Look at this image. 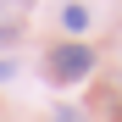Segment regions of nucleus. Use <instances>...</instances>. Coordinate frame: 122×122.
Listing matches in <instances>:
<instances>
[{
    "instance_id": "nucleus-4",
    "label": "nucleus",
    "mask_w": 122,
    "mask_h": 122,
    "mask_svg": "<svg viewBox=\"0 0 122 122\" xmlns=\"http://www.w3.org/2000/svg\"><path fill=\"white\" fill-rule=\"evenodd\" d=\"M50 122H89V117H83V106H56Z\"/></svg>"
},
{
    "instance_id": "nucleus-2",
    "label": "nucleus",
    "mask_w": 122,
    "mask_h": 122,
    "mask_svg": "<svg viewBox=\"0 0 122 122\" xmlns=\"http://www.w3.org/2000/svg\"><path fill=\"white\" fill-rule=\"evenodd\" d=\"M28 11H33V0H0V50L22 39V28H28Z\"/></svg>"
},
{
    "instance_id": "nucleus-5",
    "label": "nucleus",
    "mask_w": 122,
    "mask_h": 122,
    "mask_svg": "<svg viewBox=\"0 0 122 122\" xmlns=\"http://www.w3.org/2000/svg\"><path fill=\"white\" fill-rule=\"evenodd\" d=\"M11 72H17V61H6V56H0V83H6Z\"/></svg>"
},
{
    "instance_id": "nucleus-1",
    "label": "nucleus",
    "mask_w": 122,
    "mask_h": 122,
    "mask_svg": "<svg viewBox=\"0 0 122 122\" xmlns=\"http://www.w3.org/2000/svg\"><path fill=\"white\" fill-rule=\"evenodd\" d=\"M45 72L56 78V83H78V78H89V72H94V50H89V45H56Z\"/></svg>"
},
{
    "instance_id": "nucleus-3",
    "label": "nucleus",
    "mask_w": 122,
    "mask_h": 122,
    "mask_svg": "<svg viewBox=\"0 0 122 122\" xmlns=\"http://www.w3.org/2000/svg\"><path fill=\"white\" fill-rule=\"evenodd\" d=\"M94 22V17H89V6H61V28H67V33H83Z\"/></svg>"
}]
</instances>
